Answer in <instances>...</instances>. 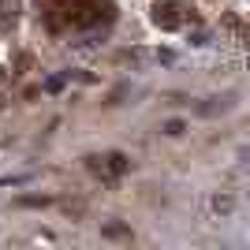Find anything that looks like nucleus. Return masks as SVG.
Wrapping results in <instances>:
<instances>
[{
  "instance_id": "obj_3",
  "label": "nucleus",
  "mask_w": 250,
  "mask_h": 250,
  "mask_svg": "<svg viewBox=\"0 0 250 250\" xmlns=\"http://www.w3.org/2000/svg\"><path fill=\"white\" fill-rule=\"evenodd\" d=\"M165 131H168V135H183V124H179V120H172V124H165Z\"/></svg>"
},
{
  "instance_id": "obj_2",
  "label": "nucleus",
  "mask_w": 250,
  "mask_h": 250,
  "mask_svg": "<svg viewBox=\"0 0 250 250\" xmlns=\"http://www.w3.org/2000/svg\"><path fill=\"white\" fill-rule=\"evenodd\" d=\"M60 86H63V79H49V83H45L42 90H45V94H56V90H60Z\"/></svg>"
},
{
  "instance_id": "obj_1",
  "label": "nucleus",
  "mask_w": 250,
  "mask_h": 250,
  "mask_svg": "<svg viewBox=\"0 0 250 250\" xmlns=\"http://www.w3.org/2000/svg\"><path fill=\"white\" fill-rule=\"evenodd\" d=\"M108 168H112V172H124V168H127V157L124 153H112V157H108Z\"/></svg>"
},
{
  "instance_id": "obj_4",
  "label": "nucleus",
  "mask_w": 250,
  "mask_h": 250,
  "mask_svg": "<svg viewBox=\"0 0 250 250\" xmlns=\"http://www.w3.org/2000/svg\"><path fill=\"white\" fill-rule=\"evenodd\" d=\"M49 198H19V206H45Z\"/></svg>"
}]
</instances>
